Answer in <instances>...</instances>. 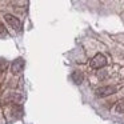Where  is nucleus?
I'll use <instances>...</instances> for the list:
<instances>
[{
  "label": "nucleus",
  "instance_id": "nucleus-1",
  "mask_svg": "<svg viewBox=\"0 0 124 124\" xmlns=\"http://www.w3.org/2000/svg\"><path fill=\"white\" fill-rule=\"evenodd\" d=\"M89 65H91V68H93V70H101V68H104L105 65H107V57L103 54H96L91 59Z\"/></svg>",
  "mask_w": 124,
  "mask_h": 124
},
{
  "label": "nucleus",
  "instance_id": "nucleus-2",
  "mask_svg": "<svg viewBox=\"0 0 124 124\" xmlns=\"http://www.w3.org/2000/svg\"><path fill=\"white\" fill-rule=\"evenodd\" d=\"M117 92V87L115 85H103V87H99L96 89V96L97 97H107L109 95H113Z\"/></svg>",
  "mask_w": 124,
  "mask_h": 124
},
{
  "label": "nucleus",
  "instance_id": "nucleus-3",
  "mask_svg": "<svg viewBox=\"0 0 124 124\" xmlns=\"http://www.w3.org/2000/svg\"><path fill=\"white\" fill-rule=\"evenodd\" d=\"M24 65H25V62L23 57H17L16 60H14V63H12L11 65V71L14 75H17V73L23 72V70H24Z\"/></svg>",
  "mask_w": 124,
  "mask_h": 124
},
{
  "label": "nucleus",
  "instance_id": "nucleus-4",
  "mask_svg": "<svg viewBox=\"0 0 124 124\" xmlns=\"http://www.w3.org/2000/svg\"><path fill=\"white\" fill-rule=\"evenodd\" d=\"M4 19H6L7 24H9L15 31H20V30H22V23H20V20L17 19V17H15L14 15L7 14L6 16H4Z\"/></svg>",
  "mask_w": 124,
  "mask_h": 124
},
{
  "label": "nucleus",
  "instance_id": "nucleus-5",
  "mask_svg": "<svg viewBox=\"0 0 124 124\" xmlns=\"http://www.w3.org/2000/svg\"><path fill=\"white\" fill-rule=\"evenodd\" d=\"M71 78H72V80L75 81V84H81L84 80V75L80 72V71H73L72 75H71Z\"/></svg>",
  "mask_w": 124,
  "mask_h": 124
},
{
  "label": "nucleus",
  "instance_id": "nucleus-6",
  "mask_svg": "<svg viewBox=\"0 0 124 124\" xmlns=\"http://www.w3.org/2000/svg\"><path fill=\"white\" fill-rule=\"evenodd\" d=\"M116 112L117 113H124V99L123 100H120V101L116 104Z\"/></svg>",
  "mask_w": 124,
  "mask_h": 124
},
{
  "label": "nucleus",
  "instance_id": "nucleus-7",
  "mask_svg": "<svg viewBox=\"0 0 124 124\" xmlns=\"http://www.w3.org/2000/svg\"><path fill=\"white\" fill-rule=\"evenodd\" d=\"M8 33H7V30L4 28L3 24H0V38H3V36H7Z\"/></svg>",
  "mask_w": 124,
  "mask_h": 124
}]
</instances>
